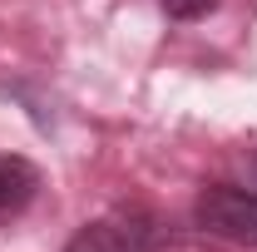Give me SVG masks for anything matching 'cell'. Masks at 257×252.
<instances>
[{"label":"cell","instance_id":"6da1fadb","mask_svg":"<svg viewBox=\"0 0 257 252\" xmlns=\"http://www.w3.org/2000/svg\"><path fill=\"white\" fill-rule=\"evenodd\" d=\"M159 247H163V227L144 208H114L104 218L84 222L64 242V252H159Z\"/></svg>","mask_w":257,"mask_h":252},{"label":"cell","instance_id":"7a4b0ae2","mask_svg":"<svg viewBox=\"0 0 257 252\" xmlns=\"http://www.w3.org/2000/svg\"><path fill=\"white\" fill-rule=\"evenodd\" d=\"M193 218L203 232L237 242V247H257V193L218 183V188H203L193 203Z\"/></svg>","mask_w":257,"mask_h":252},{"label":"cell","instance_id":"3957f363","mask_svg":"<svg viewBox=\"0 0 257 252\" xmlns=\"http://www.w3.org/2000/svg\"><path fill=\"white\" fill-rule=\"evenodd\" d=\"M35 188H40L35 163H25L20 154H0V218L20 213V208L35 198Z\"/></svg>","mask_w":257,"mask_h":252},{"label":"cell","instance_id":"277c9868","mask_svg":"<svg viewBox=\"0 0 257 252\" xmlns=\"http://www.w3.org/2000/svg\"><path fill=\"white\" fill-rule=\"evenodd\" d=\"M159 5L173 15V20H198V15H208L218 0H159Z\"/></svg>","mask_w":257,"mask_h":252}]
</instances>
